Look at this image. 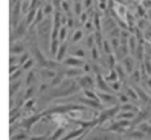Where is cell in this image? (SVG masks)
Wrapping results in <instances>:
<instances>
[{"instance_id":"8992f818","label":"cell","mask_w":151,"mask_h":140,"mask_svg":"<svg viewBox=\"0 0 151 140\" xmlns=\"http://www.w3.org/2000/svg\"><path fill=\"white\" fill-rule=\"evenodd\" d=\"M37 73H39V77L42 82H49L53 79V78L57 75V71L52 69H42V68H39L37 69Z\"/></svg>"},{"instance_id":"ab89813d","label":"cell","mask_w":151,"mask_h":140,"mask_svg":"<svg viewBox=\"0 0 151 140\" xmlns=\"http://www.w3.org/2000/svg\"><path fill=\"white\" fill-rule=\"evenodd\" d=\"M78 140H80V139H78Z\"/></svg>"},{"instance_id":"7c38bea8","label":"cell","mask_w":151,"mask_h":140,"mask_svg":"<svg viewBox=\"0 0 151 140\" xmlns=\"http://www.w3.org/2000/svg\"><path fill=\"white\" fill-rule=\"evenodd\" d=\"M65 135H66V124H61V126H58L55 130V132L50 135L49 140H61Z\"/></svg>"},{"instance_id":"d6986e66","label":"cell","mask_w":151,"mask_h":140,"mask_svg":"<svg viewBox=\"0 0 151 140\" xmlns=\"http://www.w3.org/2000/svg\"><path fill=\"white\" fill-rule=\"evenodd\" d=\"M125 93H126V95L130 98L131 102L139 101V95H138V93H137L135 87H129V86H126V87H125Z\"/></svg>"},{"instance_id":"74e56055","label":"cell","mask_w":151,"mask_h":140,"mask_svg":"<svg viewBox=\"0 0 151 140\" xmlns=\"http://www.w3.org/2000/svg\"><path fill=\"white\" fill-rule=\"evenodd\" d=\"M149 45H151V39L149 40Z\"/></svg>"},{"instance_id":"cb8c5ba5","label":"cell","mask_w":151,"mask_h":140,"mask_svg":"<svg viewBox=\"0 0 151 140\" xmlns=\"http://www.w3.org/2000/svg\"><path fill=\"white\" fill-rule=\"evenodd\" d=\"M119 107H121V111H133V112H137V114L139 112L138 106L133 104L131 102H129V103H126V104H119Z\"/></svg>"},{"instance_id":"603a6c76","label":"cell","mask_w":151,"mask_h":140,"mask_svg":"<svg viewBox=\"0 0 151 140\" xmlns=\"http://www.w3.org/2000/svg\"><path fill=\"white\" fill-rule=\"evenodd\" d=\"M82 39H83V31L82 29H76L73 32V34H72L70 42L72 44H77V42H80Z\"/></svg>"},{"instance_id":"d590c367","label":"cell","mask_w":151,"mask_h":140,"mask_svg":"<svg viewBox=\"0 0 151 140\" xmlns=\"http://www.w3.org/2000/svg\"><path fill=\"white\" fill-rule=\"evenodd\" d=\"M91 64H89V62H85V65H83V68H82V70H83V73L85 74H90V71H91Z\"/></svg>"},{"instance_id":"484cf974","label":"cell","mask_w":151,"mask_h":140,"mask_svg":"<svg viewBox=\"0 0 151 140\" xmlns=\"http://www.w3.org/2000/svg\"><path fill=\"white\" fill-rule=\"evenodd\" d=\"M35 65H37L36 61H35V58H33V57H31L25 64H24L23 66H21V69H23L24 71L28 73V71H31V70H33V66H35Z\"/></svg>"},{"instance_id":"5bb4252c","label":"cell","mask_w":151,"mask_h":140,"mask_svg":"<svg viewBox=\"0 0 151 140\" xmlns=\"http://www.w3.org/2000/svg\"><path fill=\"white\" fill-rule=\"evenodd\" d=\"M36 94H39V86L37 85L29 86V87H25V90H24V98H25V101L33 99Z\"/></svg>"},{"instance_id":"1f68e13d","label":"cell","mask_w":151,"mask_h":140,"mask_svg":"<svg viewBox=\"0 0 151 140\" xmlns=\"http://www.w3.org/2000/svg\"><path fill=\"white\" fill-rule=\"evenodd\" d=\"M23 71H24L23 69H19L17 71H15L13 74H9V81H11V82H16V81H20L19 78H20V75L23 74Z\"/></svg>"},{"instance_id":"6da1fadb","label":"cell","mask_w":151,"mask_h":140,"mask_svg":"<svg viewBox=\"0 0 151 140\" xmlns=\"http://www.w3.org/2000/svg\"><path fill=\"white\" fill-rule=\"evenodd\" d=\"M28 24L25 23V20H21L20 24L17 26L12 29V33H11V44L13 42H17V41H21V39H25L27 34H28Z\"/></svg>"},{"instance_id":"4dcf8cb0","label":"cell","mask_w":151,"mask_h":140,"mask_svg":"<svg viewBox=\"0 0 151 140\" xmlns=\"http://www.w3.org/2000/svg\"><path fill=\"white\" fill-rule=\"evenodd\" d=\"M117 96H118V102H119L121 104H126V103H129V102H131L130 98L126 95V93H121L119 91V93L117 94Z\"/></svg>"},{"instance_id":"2e32d148","label":"cell","mask_w":151,"mask_h":140,"mask_svg":"<svg viewBox=\"0 0 151 140\" xmlns=\"http://www.w3.org/2000/svg\"><path fill=\"white\" fill-rule=\"evenodd\" d=\"M29 138H31V135H29V132H27L25 130H19L17 132L12 134L11 135V140H29Z\"/></svg>"},{"instance_id":"ba28073f","label":"cell","mask_w":151,"mask_h":140,"mask_svg":"<svg viewBox=\"0 0 151 140\" xmlns=\"http://www.w3.org/2000/svg\"><path fill=\"white\" fill-rule=\"evenodd\" d=\"M121 65L125 68L126 70V73H127L129 75H131L134 73V70H135V60H134V57L133 56H127V57L125 58V60L121 62Z\"/></svg>"},{"instance_id":"4fadbf2b","label":"cell","mask_w":151,"mask_h":140,"mask_svg":"<svg viewBox=\"0 0 151 140\" xmlns=\"http://www.w3.org/2000/svg\"><path fill=\"white\" fill-rule=\"evenodd\" d=\"M60 45H61L60 40H50L49 49H48V52H49V57H50V58H53V60L56 58L58 49H60Z\"/></svg>"},{"instance_id":"7a4b0ae2","label":"cell","mask_w":151,"mask_h":140,"mask_svg":"<svg viewBox=\"0 0 151 140\" xmlns=\"http://www.w3.org/2000/svg\"><path fill=\"white\" fill-rule=\"evenodd\" d=\"M98 99L105 107H114L118 106V96L113 93H104V91H97Z\"/></svg>"},{"instance_id":"f1b7e54d","label":"cell","mask_w":151,"mask_h":140,"mask_svg":"<svg viewBox=\"0 0 151 140\" xmlns=\"http://www.w3.org/2000/svg\"><path fill=\"white\" fill-rule=\"evenodd\" d=\"M73 9H74V13H76V15H77V16H81V13L83 12V11H82V9H83V1H81V0H76Z\"/></svg>"},{"instance_id":"3957f363","label":"cell","mask_w":151,"mask_h":140,"mask_svg":"<svg viewBox=\"0 0 151 140\" xmlns=\"http://www.w3.org/2000/svg\"><path fill=\"white\" fill-rule=\"evenodd\" d=\"M76 81L82 90H96V77L91 74H83Z\"/></svg>"},{"instance_id":"f546056e","label":"cell","mask_w":151,"mask_h":140,"mask_svg":"<svg viewBox=\"0 0 151 140\" xmlns=\"http://www.w3.org/2000/svg\"><path fill=\"white\" fill-rule=\"evenodd\" d=\"M50 135H52V134H50V131H47L44 135H31L29 140H49Z\"/></svg>"},{"instance_id":"e575fe53","label":"cell","mask_w":151,"mask_h":140,"mask_svg":"<svg viewBox=\"0 0 151 140\" xmlns=\"http://www.w3.org/2000/svg\"><path fill=\"white\" fill-rule=\"evenodd\" d=\"M89 12H86V11H83L82 13H81V16H80V20H81V24H83V25H85L86 23H88L89 21Z\"/></svg>"},{"instance_id":"30bf717a","label":"cell","mask_w":151,"mask_h":140,"mask_svg":"<svg viewBox=\"0 0 151 140\" xmlns=\"http://www.w3.org/2000/svg\"><path fill=\"white\" fill-rule=\"evenodd\" d=\"M37 78H39V73H37V70H31V71H28V73H27L25 81H24L25 87L37 85Z\"/></svg>"},{"instance_id":"5b68a950","label":"cell","mask_w":151,"mask_h":140,"mask_svg":"<svg viewBox=\"0 0 151 140\" xmlns=\"http://www.w3.org/2000/svg\"><path fill=\"white\" fill-rule=\"evenodd\" d=\"M94 77H96V89H97V91H104V93H113L114 94L113 89L110 87V85H107V82H106V79H105L104 75L96 74Z\"/></svg>"},{"instance_id":"e0dca14e","label":"cell","mask_w":151,"mask_h":140,"mask_svg":"<svg viewBox=\"0 0 151 140\" xmlns=\"http://www.w3.org/2000/svg\"><path fill=\"white\" fill-rule=\"evenodd\" d=\"M21 90V81H16V82H11V86H9V95L11 98L16 96Z\"/></svg>"},{"instance_id":"d4e9b609","label":"cell","mask_w":151,"mask_h":140,"mask_svg":"<svg viewBox=\"0 0 151 140\" xmlns=\"http://www.w3.org/2000/svg\"><path fill=\"white\" fill-rule=\"evenodd\" d=\"M113 136L110 134H104V132H99V134H96V135H91L88 140H111Z\"/></svg>"},{"instance_id":"836d02e7","label":"cell","mask_w":151,"mask_h":140,"mask_svg":"<svg viewBox=\"0 0 151 140\" xmlns=\"http://www.w3.org/2000/svg\"><path fill=\"white\" fill-rule=\"evenodd\" d=\"M130 77L133 78V81H134V82H139V81L142 79L141 70H139V69H135V70H134V73H133V74L130 75Z\"/></svg>"},{"instance_id":"4316f807","label":"cell","mask_w":151,"mask_h":140,"mask_svg":"<svg viewBox=\"0 0 151 140\" xmlns=\"http://www.w3.org/2000/svg\"><path fill=\"white\" fill-rule=\"evenodd\" d=\"M68 26H61L60 28V33H58V40H60V42L63 44V42H66V40H68Z\"/></svg>"},{"instance_id":"52a82bcc","label":"cell","mask_w":151,"mask_h":140,"mask_svg":"<svg viewBox=\"0 0 151 140\" xmlns=\"http://www.w3.org/2000/svg\"><path fill=\"white\" fill-rule=\"evenodd\" d=\"M27 52V44L25 42H13L11 44V56H21Z\"/></svg>"},{"instance_id":"83f0119b","label":"cell","mask_w":151,"mask_h":140,"mask_svg":"<svg viewBox=\"0 0 151 140\" xmlns=\"http://www.w3.org/2000/svg\"><path fill=\"white\" fill-rule=\"evenodd\" d=\"M70 56H74V57H78V58H85V50L82 48H76V49H70L69 50Z\"/></svg>"},{"instance_id":"f35d334b","label":"cell","mask_w":151,"mask_h":140,"mask_svg":"<svg viewBox=\"0 0 151 140\" xmlns=\"http://www.w3.org/2000/svg\"><path fill=\"white\" fill-rule=\"evenodd\" d=\"M150 95H151V91H150Z\"/></svg>"},{"instance_id":"8fae6325","label":"cell","mask_w":151,"mask_h":140,"mask_svg":"<svg viewBox=\"0 0 151 140\" xmlns=\"http://www.w3.org/2000/svg\"><path fill=\"white\" fill-rule=\"evenodd\" d=\"M68 41L66 42H63V44L60 45V49H58V52H57V56H56V58L55 60L57 61V62H60V64H63L64 62V60H65L66 57H68Z\"/></svg>"},{"instance_id":"7402d4cb","label":"cell","mask_w":151,"mask_h":140,"mask_svg":"<svg viewBox=\"0 0 151 140\" xmlns=\"http://www.w3.org/2000/svg\"><path fill=\"white\" fill-rule=\"evenodd\" d=\"M137 128H138V130H141L142 132L147 136V138H151V123L143 122V123H141V124H139Z\"/></svg>"},{"instance_id":"44dd1931","label":"cell","mask_w":151,"mask_h":140,"mask_svg":"<svg viewBox=\"0 0 151 140\" xmlns=\"http://www.w3.org/2000/svg\"><path fill=\"white\" fill-rule=\"evenodd\" d=\"M36 104H37L36 98L28 99V101H25V103H24L23 110L24 111H36Z\"/></svg>"},{"instance_id":"8d00e7d4","label":"cell","mask_w":151,"mask_h":140,"mask_svg":"<svg viewBox=\"0 0 151 140\" xmlns=\"http://www.w3.org/2000/svg\"><path fill=\"white\" fill-rule=\"evenodd\" d=\"M93 24H91V21H88V23H86L85 24V31L86 32H91V31H93Z\"/></svg>"},{"instance_id":"d6a6232c","label":"cell","mask_w":151,"mask_h":140,"mask_svg":"<svg viewBox=\"0 0 151 140\" xmlns=\"http://www.w3.org/2000/svg\"><path fill=\"white\" fill-rule=\"evenodd\" d=\"M61 11L64 13H70V4H69L68 0H63V3H61Z\"/></svg>"},{"instance_id":"9c48e42d","label":"cell","mask_w":151,"mask_h":140,"mask_svg":"<svg viewBox=\"0 0 151 140\" xmlns=\"http://www.w3.org/2000/svg\"><path fill=\"white\" fill-rule=\"evenodd\" d=\"M125 136L129 138L130 140H145L147 138V136L145 135L141 130H138V128H130V130L125 134Z\"/></svg>"},{"instance_id":"9a60e30c","label":"cell","mask_w":151,"mask_h":140,"mask_svg":"<svg viewBox=\"0 0 151 140\" xmlns=\"http://www.w3.org/2000/svg\"><path fill=\"white\" fill-rule=\"evenodd\" d=\"M137 116V112L133 111H119V114L117 115V120H131L133 122Z\"/></svg>"},{"instance_id":"277c9868","label":"cell","mask_w":151,"mask_h":140,"mask_svg":"<svg viewBox=\"0 0 151 140\" xmlns=\"http://www.w3.org/2000/svg\"><path fill=\"white\" fill-rule=\"evenodd\" d=\"M86 61L82 60V58H78V57H74V56H70L69 54L68 57L64 60L63 65L65 68H74V69H82L83 65H85Z\"/></svg>"},{"instance_id":"ffe728a7","label":"cell","mask_w":151,"mask_h":140,"mask_svg":"<svg viewBox=\"0 0 151 140\" xmlns=\"http://www.w3.org/2000/svg\"><path fill=\"white\" fill-rule=\"evenodd\" d=\"M104 77H105V79H106V82H109V83H113V82H117V81H119V78H118V74H117V70H115V69H110L109 73H106Z\"/></svg>"},{"instance_id":"ac0fdd59","label":"cell","mask_w":151,"mask_h":140,"mask_svg":"<svg viewBox=\"0 0 151 140\" xmlns=\"http://www.w3.org/2000/svg\"><path fill=\"white\" fill-rule=\"evenodd\" d=\"M42 12H44V15L47 16V17H50V16H53V13H55V5H53V3H50L49 0H48L47 3H45L44 5L41 7Z\"/></svg>"}]
</instances>
